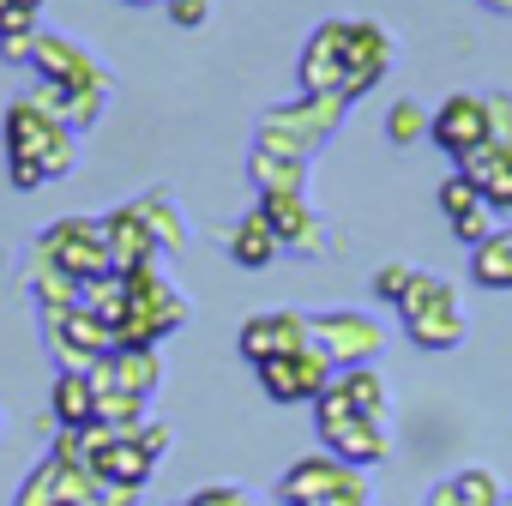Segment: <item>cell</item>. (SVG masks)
<instances>
[{"mask_svg": "<svg viewBox=\"0 0 512 506\" xmlns=\"http://www.w3.org/2000/svg\"><path fill=\"white\" fill-rule=\"evenodd\" d=\"M31 67H37L43 85H61V91H85V85H103V79H109V73L91 61V49H79V43L61 37V31H37Z\"/></svg>", "mask_w": 512, "mask_h": 506, "instance_id": "15", "label": "cell"}, {"mask_svg": "<svg viewBox=\"0 0 512 506\" xmlns=\"http://www.w3.org/2000/svg\"><path fill=\"white\" fill-rule=\"evenodd\" d=\"M428 506H506V482H500L488 464H470V470H452V476L428 494Z\"/></svg>", "mask_w": 512, "mask_h": 506, "instance_id": "25", "label": "cell"}, {"mask_svg": "<svg viewBox=\"0 0 512 506\" xmlns=\"http://www.w3.org/2000/svg\"><path fill=\"white\" fill-rule=\"evenodd\" d=\"M127 7H151V0H127Z\"/></svg>", "mask_w": 512, "mask_h": 506, "instance_id": "41", "label": "cell"}, {"mask_svg": "<svg viewBox=\"0 0 512 506\" xmlns=\"http://www.w3.org/2000/svg\"><path fill=\"white\" fill-rule=\"evenodd\" d=\"M260 211H266V223L278 229L284 253H314V247H320V211H314L302 193H260Z\"/></svg>", "mask_w": 512, "mask_h": 506, "instance_id": "21", "label": "cell"}, {"mask_svg": "<svg viewBox=\"0 0 512 506\" xmlns=\"http://www.w3.org/2000/svg\"><path fill=\"white\" fill-rule=\"evenodd\" d=\"M398 320H404V338H410L416 350H434V356H440V350H458L464 332H470L458 290H452L446 278H434V272H416L410 296L398 302Z\"/></svg>", "mask_w": 512, "mask_h": 506, "instance_id": "4", "label": "cell"}, {"mask_svg": "<svg viewBox=\"0 0 512 506\" xmlns=\"http://www.w3.org/2000/svg\"><path fill=\"white\" fill-rule=\"evenodd\" d=\"M440 211H446V229L464 241V247H476V241H488L494 235V205L482 199V187L464 175V169H452L446 181H440Z\"/></svg>", "mask_w": 512, "mask_h": 506, "instance_id": "17", "label": "cell"}, {"mask_svg": "<svg viewBox=\"0 0 512 506\" xmlns=\"http://www.w3.org/2000/svg\"><path fill=\"white\" fill-rule=\"evenodd\" d=\"M49 416H55V428H91L97 422V386H91V374L61 368L55 392H49Z\"/></svg>", "mask_w": 512, "mask_h": 506, "instance_id": "26", "label": "cell"}, {"mask_svg": "<svg viewBox=\"0 0 512 506\" xmlns=\"http://www.w3.org/2000/svg\"><path fill=\"white\" fill-rule=\"evenodd\" d=\"M0 434H7V416H0Z\"/></svg>", "mask_w": 512, "mask_h": 506, "instance_id": "42", "label": "cell"}, {"mask_svg": "<svg viewBox=\"0 0 512 506\" xmlns=\"http://www.w3.org/2000/svg\"><path fill=\"white\" fill-rule=\"evenodd\" d=\"M133 205H139L145 229L157 235V253H181V247H187V217H181V205H175L169 187H151V193L133 199Z\"/></svg>", "mask_w": 512, "mask_h": 506, "instance_id": "27", "label": "cell"}, {"mask_svg": "<svg viewBox=\"0 0 512 506\" xmlns=\"http://www.w3.org/2000/svg\"><path fill=\"white\" fill-rule=\"evenodd\" d=\"M133 500H139V488L109 482V476H97V470H91V488H85V500H79V506H133Z\"/></svg>", "mask_w": 512, "mask_h": 506, "instance_id": "33", "label": "cell"}, {"mask_svg": "<svg viewBox=\"0 0 512 506\" xmlns=\"http://www.w3.org/2000/svg\"><path fill=\"white\" fill-rule=\"evenodd\" d=\"M37 253L55 260L67 278L91 284V278H109L115 260H109V235H103V217H55L43 235H37Z\"/></svg>", "mask_w": 512, "mask_h": 506, "instance_id": "6", "label": "cell"}, {"mask_svg": "<svg viewBox=\"0 0 512 506\" xmlns=\"http://www.w3.org/2000/svg\"><path fill=\"white\" fill-rule=\"evenodd\" d=\"M488 7H494V13H506V7H512V0H488Z\"/></svg>", "mask_w": 512, "mask_h": 506, "instance_id": "39", "label": "cell"}, {"mask_svg": "<svg viewBox=\"0 0 512 506\" xmlns=\"http://www.w3.org/2000/svg\"><path fill=\"white\" fill-rule=\"evenodd\" d=\"M422 133H428V109H422L416 97H398V103L386 109V139H392V145H416Z\"/></svg>", "mask_w": 512, "mask_h": 506, "instance_id": "30", "label": "cell"}, {"mask_svg": "<svg viewBox=\"0 0 512 506\" xmlns=\"http://www.w3.org/2000/svg\"><path fill=\"white\" fill-rule=\"evenodd\" d=\"M332 386L350 398V410H356V416H368V422H386V428H392V386H386V374H380L374 362H362V368H338V374H332Z\"/></svg>", "mask_w": 512, "mask_h": 506, "instance_id": "23", "label": "cell"}, {"mask_svg": "<svg viewBox=\"0 0 512 506\" xmlns=\"http://www.w3.org/2000/svg\"><path fill=\"white\" fill-rule=\"evenodd\" d=\"M458 169L482 187V199L494 205V217H500V211H512V151H506V145H494V139H488V145H476Z\"/></svg>", "mask_w": 512, "mask_h": 506, "instance_id": "24", "label": "cell"}, {"mask_svg": "<svg viewBox=\"0 0 512 506\" xmlns=\"http://www.w3.org/2000/svg\"><path fill=\"white\" fill-rule=\"evenodd\" d=\"M410 284H416V266H380V272H374V302L398 308V302L410 296Z\"/></svg>", "mask_w": 512, "mask_h": 506, "instance_id": "31", "label": "cell"}, {"mask_svg": "<svg viewBox=\"0 0 512 506\" xmlns=\"http://www.w3.org/2000/svg\"><path fill=\"white\" fill-rule=\"evenodd\" d=\"M43 332H49V350L61 368H97L109 350H115V332L91 314V308H61V314H43Z\"/></svg>", "mask_w": 512, "mask_h": 506, "instance_id": "11", "label": "cell"}, {"mask_svg": "<svg viewBox=\"0 0 512 506\" xmlns=\"http://www.w3.org/2000/svg\"><path fill=\"white\" fill-rule=\"evenodd\" d=\"M163 7H169V25H181V31H199L211 19V0H163Z\"/></svg>", "mask_w": 512, "mask_h": 506, "instance_id": "35", "label": "cell"}, {"mask_svg": "<svg viewBox=\"0 0 512 506\" xmlns=\"http://www.w3.org/2000/svg\"><path fill=\"white\" fill-rule=\"evenodd\" d=\"M260 374V392L272 398V404H314L326 386H332V356L314 344V350H296V356H272V362H260L253 368Z\"/></svg>", "mask_w": 512, "mask_h": 506, "instance_id": "10", "label": "cell"}, {"mask_svg": "<svg viewBox=\"0 0 512 506\" xmlns=\"http://www.w3.org/2000/svg\"><path fill=\"white\" fill-rule=\"evenodd\" d=\"M127 278V314H121V326H115V344H127V350H157L169 332H181L187 326V296H181V284L163 272V260L157 266H139V272H121Z\"/></svg>", "mask_w": 512, "mask_h": 506, "instance_id": "2", "label": "cell"}, {"mask_svg": "<svg viewBox=\"0 0 512 506\" xmlns=\"http://www.w3.org/2000/svg\"><path fill=\"white\" fill-rule=\"evenodd\" d=\"M103 235H109V260H115V272H139V266H157V260H163V253H157V235H151L145 217H139V205L103 211Z\"/></svg>", "mask_w": 512, "mask_h": 506, "instance_id": "20", "label": "cell"}, {"mask_svg": "<svg viewBox=\"0 0 512 506\" xmlns=\"http://www.w3.org/2000/svg\"><path fill=\"white\" fill-rule=\"evenodd\" d=\"M31 49H37V31H19V37H0V61H7V67H31Z\"/></svg>", "mask_w": 512, "mask_h": 506, "instance_id": "37", "label": "cell"}, {"mask_svg": "<svg viewBox=\"0 0 512 506\" xmlns=\"http://www.w3.org/2000/svg\"><path fill=\"white\" fill-rule=\"evenodd\" d=\"M344 115H350V97H338V91H302L296 103H272L266 127H278V133H290V139H302L314 151V145H326L344 127Z\"/></svg>", "mask_w": 512, "mask_h": 506, "instance_id": "12", "label": "cell"}, {"mask_svg": "<svg viewBox=\"0 0 512 506\" xmlns=\"http://www.w3.org/2000/svg\"><path fill=\"white\" fill-rule=\"evenodd\" d=\"M91 488V464H61L55 452L19 482V500L13 506H79Z\"/></svg>", "mask_w": 512, "mask_h": 506, "instance_id": "19", "label": "cell"}, {"mask_svg": "<svg viewBox=\"0 0 512 506\" xmlns=\"http://www.w3.org/2000/svg\"><path fill=\"white\" fill-rule=\"evenodd\" d=\"M470 278L482 290H512V229H494L488 241L470 247Z\"/></svg>", "mask_w": 512, "mask_h": 506, "instance_id": "29", "label": "cell"}, {"mask_svg": "<svg viewBox=\"0 0 512 506\" xmlns=\"http://www.w3.org/2000/svg\"><path fill=\"white\" fill-rule=\"evenodd\" d=\"M19 7H31V13H43V7H49V0H19Z\"/></svg>", "mask_w": 512, "mask_h": 506, "instance_id": "38", "label": "cell"}, {"mask_svg": "<svg viewBox=\"0 0 512 506\" xmlns=\"http://www.w3.org/2000/svg\"><path fill=\"white\" fill-rule=\"evenodd\" d=\"M428 139H434L452 163H464L476 145H488V103L470 97V91H452V97L428 115Z\"/></svg>", "mask_w": 512, "mask_h": 506, "instance_id": "14", "label": "cell"}, {"mask_svg": "<svg viewBox=\"0 0 512 506\" xmlns=\"http://www.w3.org/2000/svg\"><path fill=\"white\" fill-rule=\"evenodd\" d=\"M91 374V386L103 392V386H115V392H133V398H157V386H163V362H157V350H127V344H115L97 368H85Z\"/></svg>", "mask_w": 512, "mask_h": 506, "instance_id": "18", "label": "cell"}, {"mask_svg": "<svg viewBox=\"0 0 512 506\" xmlns=\"http://www.w3.org/2000/svg\"><path fill=\"white\" fill-rule=\"evenodd\" d=\"M175 506H260V494H247V488H235V482H211V488H199V494H187V500H175Z\"/></svg>", "mask_w": 512, "mask_h": 506, "instance_id": "32", "label": "cell"}, {"mask_svg": "<svg viewBox=\"0 0 512 506\" xmlns=\"http://www.w3.org/2000/svg\"><path fill=\"white\" fill-rule=\"evenodd\" d=\"M314 344L332 356V368H362V362H380L386 326L362 308H326L314 314Z\"/></svg>", "mask_w": 512, "mask_h": 506, "instance_id": "7", "label": "cell"}, {"mask_svg": "<svg viewBox=\"0 0 512 506\" xmlns=\"http://www.w3.org/2000/svg\"><path fill=\"white\" fill-rule=\"evenodd\" d=\"M314 440H320L332 458L356 464V470H374V464H386V458H392V428H386V422L356 416V410H350V398H344L338 386H326V392L314 398Z\"/></svg>", "mask_w": 512, "mask_h": 506, "instance_id": "3", "label": "cell"}, {"mask_svg": "<svg viewBox=\"0 0 512 506\" xmlns=\"http://www.w3.org/2000/svg\"><path fill=\"white\" fill-rule=\"evenodd\" d=\"M296 73H302V91H338L344 97V85H350V19H326L302 43Z\"/></svg>", "mask_w": 512, "mask_h": 506, "instance_id": "13", "label": "cell"}, {"mask_svg": "<svg viewBox=\"0 0 512 506\" xmlns=\"http://www.w3.org/2000/svg\"><path fill=\"white\" fill-rule=\"evenodd\" d=\"M482 103H488V139L512 151V97H506V91H488Z\"/></svg>", "mask_w": 512, "mask_h": 506, "instance_id": "34", "label": "cell"}, {"mask_svg": "<svg viewBox=\"0 0 512 506\" xmlns=\"http://www.w3.org/2000/svg\"><path fill=\"white\" fill-rule=\"evenodd\" d=\"M31 296H37V308H43V314H61V308H79L85 284H79V278H67L55 260H43V253H31Z\"/></svg>", "mask_w": 512, "mask_h": 506, "instance_id": "28", "label": "cell"}, {"mask_svg": "<svg viewBox=\"0 0 512 506\" xmlns=\"http://www.w3.org/2000/svg\"><path fill=\"white\" fill-rule=\"evenodd\" d=\"M247 175H253V187H260V193H302L308 187V145L260 121L253 151H247Z\"/></svg>", "mask_w": 512, "mask_h": 506, "instance_id": "9", "label": "cell"}, {"mask_svg": "<svg viewBox=\"0 0 512 506\" xmlns=\"http://www.w3.org/2000/svg\"><path fill=\"white\" fill-rule=\"evenodd\" d=\"M278 506H368V470L332 458L326 446L296 458L284 476H278Z\"/></svg>", "mask_w": 512, "mask_h": 506, "instance_id": "5", "label": "cell"}, {"mask_svg": "<svg viewBox=\"0 0 512 506\" xmlns=\"http://www.w3.org/2000/svg\"><path fill=\"white\" fill-rule=\"evenodd\" d=\"M133 434H139V446H145L151 458H163V452L175 446V428H169V422H151V416H145V422H139Z\"/></svg>", "mask_w": 512, "mask_h": 506, "instance_id": "36", "label": "cell"}, {"mask_svg": "<svg viewBox=\"0 0 512 506\" xmlns=\"http://www.w3.org/2000/svg\"><path fill=\"white\" fill-rule=\"evenodd\" d=\"M506 506H512V494H506Z\"/></svg>", "mask_w": 512, "mask_h": 506, "instance_id": "43", "label": "cell"}, {"mask_svg": "<svg viewBox=\"0 0 512 506\" xmlns=\"http://www.w3.org/2000/svg\"><path fill=\"white\" fill-rule=\"evenodd\" d=\"M0 139H7V181L19 193H37L43 181H61L79 163V133L67 121H55L37 97H13L7 103Z\"/></svg>", "mask_w": 512, "mask_h": 506, "instance_id": "1", "label": "cell"}, {"mask_svg": "<svg viewBox=\"0 0 512 506\" xmlns=\"http://www.w3.org/2000/svg\"><path fill=\"white\" fill-rule=\"evenodd\" d=\"M278 253H284V241H278V229L266 223V211H260V205L241 211V217L229 223V260H235L241 272H266Z\"/></svg>", "mask_w": 512, "mask_h": 506, "instance_id": "22", "label": "cell"}, {"mask_svg": "<svg viewBox=\"0 0 512 506\" xmlns=\"http://www.w3.org/2000/svg\"><path fill=\"white\" fill-rule=\"evenodd\" d=\"M13 7H19V0H0V13H13Z\"/></svg>", "mask_w": 512, "mask_h": 506, "instance_id": "40", "label": "cell"}, {"mask_svg": "<svg viewBox=\"0 0 512 506\" xmlns=\"http://www.w3.org/2000/svg\"><path fill=\"white\" fill-rule=\"evenodd\" d=\"M392 61H398L392 31L374 25V19H350V85H344V97L356 103L362 91H374V85L392 73Z\"/></svg>", "mask_w": 512, "mask_h": 506, "instance_id": "16", "label": "cell"}, {"mask_svg": "<svg viewBox=\"0 0 512 506\" xmlns=\"http://www.w3.org/2000/svg\"><path fill=\"white\" fill-rule=\"evenodd\" d=\"M235 350L260 368L272 356H296V350H314V314L302 308H266V314H247L241 332H235Z\"/></svg>", "mask_w": 512, "mask_h": 506, "instance_id": "8", "label": "cell"}]
</instances>
